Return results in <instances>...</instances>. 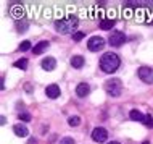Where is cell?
<instances>
[{"label": "cell", "instance_id": "cell-1", "mask_svg": "<svg viewBox=\"0 0 153 144\" xmlns=\"http://www.w3.org/2000/svg\"><path fill=\"white\" fill-rule=\"evenodd\" d=\"M79 24V18L76 15H68L61 20H56L55 21V29L60 34H69V32H74V29Z\"/></svg>", "mask_w": 153, "mask_h": 144}, {"label": "cell", "instance_id": "cell-2", "mask_svg": "<svg viewBox=\"0 0 153 144\" xmlns=\"http://www.w3.org/2000/svg\"><path fill=\"white\" fill-rule=\"evenodd\" d=\"M119 65H121V60H119V57L113 52L103 53L102 58H100V68H102L103 73H114L119 68Z\"/></svg>", "mask_w": 153, "mask_h": 144}, {"label": "cell", "instance_id": "cell-3", "mask_svg": "<svg viewBox=\"0 0 153 144\" xmlns=\"http://www.w3.org/2000/svg\"><path fill=\"white\" fill-rule=\"evenodd\" d=\"M105 91L106 94H110L111 97H119L123 92V83L118 78H113V80H108L105 83Z\"/></svg>", "mask_w": 153, "mask_h": 144}, {"label": "cell", "instance_id": "cell-4", "mask_svg": "<svg viewBox=\"0 0 153 144\" xmlns=\"http://www.w3.org/2000/svg\"><path fill=\"white\" fill-rule=\"evenodd\" d=\"M126 42V34L123 31H111L110 38H108V44H111L113 47H119Z\"/></svg>", "mask_w": 153, "mask_h": 144}, {"label": "cell", "instance_id": "cell-5", "mask_svg": "<svg viewBox=\"0 0 153 144\" xmlns=\"http://www.w3.org/2000/svg\"><path fill=\"white\" fill-rule=\"evenodd\" d=\"M87 47H89V50H92V52L102 50V49L105 47V39H103V38H98V36H94V38L89 39Z\"/></svg>", "mask_w": 153, "mask_h": 144}, {"label": "cell", "instance_id": "cell-6", "mask_svg": "<svg viewBox=\"0 0 153 144\" xmlns=\"http://www.w3.org/2000/svg\"><path fill=\"white\" fill-rule=\"evenodd\" d=\"M139 78L147 84H153V68L148 67H142L139 68Z\"/></svg>", "mask_w": 153, "mask_h": 144}, {"label": "cell", "instance_id": "cell-7", "mask_svg": "<svg viewBox=\"0 0 153 144\" xmlns=\"http://www.w3.org/2000/svg\"><path fill=\"white\" fill-rule=\"evenodd\" d=\"M108 138V131L105 128H94L92 131V139L95 142H105Z\"/></svg>", "mask_w": 153, "mask_h": 144}, {"label": "cell", "instance_id": "cell-8", "mask_svg": "<svg viewBox=\"0 0 153 144\" xmlns=\"http://www.w3.org/2000/svg\"><path fill=\"white\" fill-rule=\"evenodd\" d=\"M42 68L45 71H52V70L56 68V60L53 58V57H45L42 60Z\"/></svg>", "mask_w": 153, "mask_h": 144}, {"label": "cell", "instance_id": "cell-9", "mask_svg": "<svg viewBox=\"0 0 153 144\" xmlns=\"http://www.w3.org/2000/svg\"><path fill=\"white\" fill-rule=\"evenodd\" d=\"M45 94H47V97H50V99H56L60 96V88L56 84H48L47 88H45Z\"/></svg>", "mask_w": 153, "mask_h": 144}, {"label": "cell", "instance_id": "cell-10", "mask_svg": "<svg viewBox=\"0 0 153 144\" xmlns=\"http://www.w3.org/2000/svg\"><path fill=\"white\" fill-rule=\"evenodd\" d=\"M13 131H15L16 136H19V138H26L27 134H29V130H27L24 125H21V123L15 125V126H13Z\"/></svg>", "mask_w": 153, "mask_h": 144}, {"label": "cell", "instance_id": "cell-11", "mask_svg": "<svg viewBox=\"0 0 153 144\" xmlns=\"http://www.w3.org/2000/svg\"><path fill=\"white\" fill-rule=\"evenodd\" d=\"M48 46H50V44H48L47 40H40V42H37L36 46H34V49H32V52H34V55H40L42 52L47 50Z\"/></svg>", "mask_w": 153, "mask_h": 144}, {"label": "cell", "instance_id": "cell-12", "mask_svg": "<svg viewBox=\"0 0 153 144\" xmlns=\"http://www.w3.org/2000/svg\"><path fill=\"white\" fill-rule=\"evenodd\" d=\"M89 92H90V86H89L87 83H81V84H77L76 94H77L79 97H85Z\"/></svg>", "mask_w": 153, "mask_h": 144}, {"label": "cell", "instance_id": "cell-13", "mask_svg": "<svg viewBox=\"0 0 153 144\" xmlns=\"http://www.w3.org/2000/svg\"><path fill=\"white\" fill-rule=\"evenodd\" d=\"M10 15L13 16V18H16L19 21V20H24L23 18V8L21 7H11L10 8Z\"/></svg>", "mask_w": 153, "mask_h": 144}, {"label": "cell", "instance_id": "cell-14", "mask_svg": "<svg viewBox=\"0 0 153 144\" xmlns=\"http://www.w3.org/2000/svg\"><path fill=\"white\" fill-rule=\"evenodd\" d=\"M71 65H73V68H82L84 67V57L82 55H74L71 58Z\"/></svg>", "mask_w": 153, "mask_h": 144}, {"label": "cell", "instance_id": "cell-15", "mask_svg": "<svg viewBox=\"0 0 153 144\" xmlns=\"http://www.w3.org/2000/svg\"><path fill=\"white\" fill-rule=\"evenodd\" d=\"M114 20L113 18H110V20H102L100 21V29H103V31H108V29H111V28L114 26Z\"/></svg>", "mask_w": 153, "mask_h": 144}, {"label": "cell", "instance_id": "cell-16", "mask_svg": "<svg viewBox=\"0 0 153 144\" xmlns=\"http://www.w3.org/2000/svg\"><path fill=\"white\" fill-rule=\"evenodd\" d=\"M27 26H29L27 20H19V21H16V29H18V32H26Z\"/></svg>", "mask_w": 153, "mask_h": 144}, {"label": "cell", "instance_id": "cell-17", "mask_svg": "<svg viewBox=\"0 0 153 144\" xmlns=\"http://www.w3.org/2000/svg\"><path fill=\"white\" fill-rule=\"evenodd\" d=\"M129 117H131V120H134V122H143L145 115H142V113L139 112V110H131Z\"/></svg>", "mask_w": 153, "mask_h": 144}, {"label": "cell", "instance_id": "cell-18", "mask_svg": "<svg viewBox=\"0 0 153 144\" xmlns=\"http://www.w3.org/2000/svg\"><path fill=\"white\" fill-rule=\"evenodd\" d=\"M15 68H19V70H26L27 68V60L26 58H19L15 62Z\"/></svg>", "mask_w": 153, "mask_h": 144}, {"label": "cell", "instance_id": "cell-19", "mask_svg": "<svg viewBox=\"0 0 153 144\" xmlns=\"http://www.w3.org/2000/svg\"><path fill=\"white\" fill-rule=\"evenodd\" d=\"M143 125H145V126H148V128H153V117H152V115L150 113H148V115H145V118H143Z\"/></svg>", "mask_w": 153, "mask_h": 144}, {"label": "cell", "instance_id": "cell-20", "mask_svg": "<svg viewBox=\"0 0 153 144\" xmlns=\"http://www.w3.org/2000/svg\"><path fill=\"white\" fill-rule=\"evenodd\" d=\"M68 123H69V126H79L81 125V118L79 117H71L68 120Z\"/></svg>", "mask_w": 153, "mask_h": 144}, {"label": "cell", "instance_id": "cell-21", "mask_svg": "<svg viewBox=\"0 0 153 144\" xmlns=\"http://www.w3.org/2000/svg\"><path fill=\"white\" fill-rule=\"evenodd\" d=\"M29 49H31V42H29V40H24L23 44H19V50H21V52H26V50H29Z\"/></svg>", "mask_w": 153, "mask_h": 144}, {"label": "cell", "instance_id": "cell-22", "mask_svg": "<svg viewBox=\"0 0 153 144\" xmlns=\"http://www.w3.org/2000/svg\"><path fill=\"white\" fill-rule=\"evenodd\" d=\"M73 39L76 40V42H79V40H82V39H84V32H81V31L74 32V34H73Z\"/></svg>", "mask_w": 153, "mask_h": 144}, {"label": "cell", "instance_id": "cell-23", "mask_svg": "<svg viewBox=\"0 0 153 144\" xmlns=\"http://www.w3.org/2000/svg\"><path fill=\"white\" fill-rule=\"evenodd\" d=\"M19 120L21 122H29L31 120V113H26V112H23V113H19Z\"/></svg>", "mask_w": 153, "mask_h": 144}, {"label": "cell", "instance_id": "cell-24", "mask_svg": "<svg viewBox=\"0 0 153 144\" xmlns=\"http://www.w3.org/2000/svg\"><path fill=\"white\" fill-rule=\"evenodd\" d=\"M60 144H76V142H74L73 138H63V139L60 141Z\"/></svg>", "mask_w": 153, "mask_h": 144}, {"label": "cell", "instance_id": "cell-25", "mask_svg": "<svg viewBox=\"0 0 153 144\" xmlns=\"http://www.w3.org/2000/svg\"><path fill=\"white\" fill-rule=\"evenodd\" d=\"M36 142H37V141H36V139H34V138H31V139H29V141H27V144H36Z\"/></svg>", "mask_w": 153, "mask_h": 144}, {"label": "cell", "instance_id": "cell-26", "mask_svg": "<svg viewBox=\"0 0 153 144\" xmlns=\"http://www.w3.org/2000/svg\"><path fill=\"white\" fill-rule=\"evenodd\" d=\"M108 144H119L118 141H111V142H108Z\"/></svg>", "mask_w": 153, "mask_h": 144}, {"label": "cell", "instance_id": "cell-27", "mask_svg": "<svg viewBox=\"0 0 153 144\" xmlns=\"http://www.w3.org/2000/svg\"><path fill=\"white\" fill-rule=\"evenodd\" d=\"M142 144H150V142H148V141H143V142H142Z\"/></svg>", "mask_w": 153, "mask_h": 144}, {"label": "cell", "instance_id": "cell-28", "mask_svg": "<svg viewBox=\"0 0 153 144\" xmlns=\"http://www.w3.org/2000/svg\"><path fill=\"white\" fill-rule=\"evenodd\" d=\"M152 7H153V2H152Z\"/></svg>", "mask_w": 153, "mask_h": 144}]
</instances>
